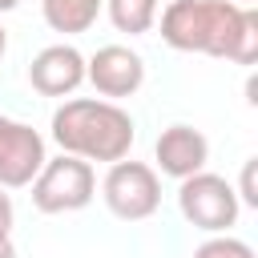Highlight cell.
<instances>
[{
    "instance_id": "6da1fadb",
    "label": "cell",
    "mask_w": 258,
    "mask_h": 258,
    "mask_svg": "<svg viewBox=\"0 0 258 258\" xmlns=\"http://www.w3.org/2000/svg\"><path fill=\"white\" fill-rule=\"evenodd\" d=\"M161 40L177 52H202L234 64L258 60V12L234 0H169Z\"/></svg>"
},
{
    "instance_id": "7a4b0ae2",
    "label": "cell",
    "mask_w": 258,
    "mask_h": 258,
    "mask_svg": "<svg viewBox=\"0 0 258 258\" xmlns=\"http://www.w3.org/2000/svg\"><path fill=\"white\" fill-rule=\"evenodd\" d=\"M52 141L60 153L81 157V161H125L137 125L117 101H97V97H73L52 113Z\"/></svg>"
},
{
    "instance_id": "3957f363",
    "label": "cell",
    "mask_w": 258,
    "mask_h": 258,
    "mask_svg": "<svg viewBox=\"0 0 258 258\" xmlns=\"http://www.w3.org/2000/svg\"><path fill=\"white\" fill-rule=\"evenodd\" d=\"M97 194V173L89 161L81 157H48L40 165V173L32 177V206L40 214H73L85 210Z\"/></svg>"
},
{
    "instance_id": "277c9868",
    "label": "cell",
    "mask_w": 258,
    "mask_h": 258,
    "mask_svg": "<svg viewBox=\"0 0 258 258\" xmlns=\"http://www.w3.org/2000/svg\"><path fill=\"white\" fill-rule=\"evenodd\" d=\"M177 210H181V218L194 230H202V234H226L238 222L242 202H238V189L226 177L202 169V173H194V177H185L177 185Z\"/></svg>"
},
{
    "instance_id": "5b68a950",
    "label": "cell",
    "mask_w": 258,
    "mask_h": 258,
    "mask_svg": "<svg viewBox=\"0 0 258 258\" xmlns=\"http://www.w3.org/2000/svg\"><path fill=\"white\" fill-rule=\"evenodd\" d=\"M101 198H105L109 214H117L121 222H145L161 206L157 169L145 161H113L101 181Z\"/></svg>"
},
{
    "instance_id": "8992f818",
    "label": "cell",
    "mask_w": 258,
    "mask_h": 258,
    "mask_svg": "<svg viewBox=\"0 0 258 258\" xmlns=\"http://www.w3.org/2000/svg\"><path fill=\"white\" fill-rule=\"evenodd\" d=\"M44 161V137L24 121L0 117V189L32 185Z\"/></svg>"
},
{
    "instance_id": "52a82bcc",
    "label": "cell",
    "mask_w": 258,
    "mask_h": 258,
    "mask_svg": "<svg viewBox=\"0 0 258 258\" xmlns=\"http://www.w3.org/2000/svg\"><path fill=\"white\" fill-rule=\"evenodd\" d=\"M85 81L101 97L121 101V97H133L145 85V60L129 44H105L85 60Z\"/></svg>"
},
{
    "instance_id": "ba28073f",
    "label": "cell",
    "mask_w": 258,
    "mask_h": 258,
    "mask_svg": "<svg viewBox=\"0 0 258 258\" xmlns=\"http://www.w3.org/2000/svg\"><path fill=\"white\" fill-rule=\"evenodd\" d=\"M153 161H157V169H161L165 177L185 181V177H194V173L206 169V161H210V141H206L202 129L177 121V125L161 129V137L153 141Z\"/></svg>"
},
{
    "instance_id": "9c48e42d",
    "label": "cell",
    "mask_w": 258,
    "mask_h": 258,
    "mask_svg": "<svg viewBox=\"0 0 258 258\" xmlns=\"http://www.w3.org/2000/svg\"><path fill=\"white\" fill-rule=\"evenodd\" d=\"M85 81V56L73 44H48L28 64V85L40 97H69Z\"/></svg>"
},
{
    "instance_id": "30bf717a",
    "label": "cell",
    "mask_w": 258,
    "mask_h": 258,
    "mask_svg": "<svg viewBox=\"0 0 258 258\" xmlns=\"http://www.w3.org/2000/svg\"><path fill=\"white\" fill-rule=\"evenodd\" d=\"M105 0H40V16L52 32H64V36H77V32H89L101 16Z\"/></svg>"
},
{
    "instance_id": "8fae6325",
    "label": "cell",
    "mask_w": 258,
    "mask_h": 258,
    "mask_svg": "<svg viewBox=\"0 0 258 258\" xmlns=\"http://www.w3.org/2000/svg\"><path fill=\"white\" fill-rule=\"evenodd\" d=\"M105 12H109V20H113L117 32L141 36L157 20V0H105Z\"/></svg>"
},
{
    "instance_id": "7c38bea8",
    "label": "cell",
    "mask_w": 258,
    "mask_h": 258,
    "mask_svg": "<svg viewBox=\"0 0 258 258\" xmlns=\"http://www.w3.org/2000/svg\"><path fill=\"white\" fill-rule=\"evenodd\" d=\"M194 258H254V250H250L242 238H230V234H210V238L194 250Z\"/></svg>"
},
{
    "instance_id": "4fadbf2b",
    "label": "cell",
    "mask_w": 258,
    "mask_h": 258,
    "mask_svg": "<svg viewBox=\"0 0 258 258\" xmlns=\"http://www.w3.org/2000/svg\"><path fill=\"white\" fill-rule=\"evenodd\" d=\"M242 198H246V206H258V194H254V157L242 165Z\"/></svg>"
},
{
    "instance_id": "5bb4252c",
    "label": "cell",
    "mask_w": 258,
    "mask_h": 258,
    "mask_svg": "<svg viewBox=\"0 0 258 258\" xmlns=\"http://www.w3.org/2000/svg\"><path fill=\"white\" fill-rule=\"evenodd\" d=\"M12 218H16V210H12V198L0 189V238H8V234H12Z\"/></svg>"
},
{
    "instance_id": "9a60e30c",
    "label": "cell",
    "mask_w": 258,
    "mask_h": 258,
    "mask_svg": "<svg viewBox=\"0 0 258 258\" xmlns=\"http://www.w3.org/2000/svg\"><path fill=\"white\" fill-rule=\"evenodd\" d=\"M0 258H16V246H12V238H0Z\"/></svg>"
},
{
    "instance_id": "2e32d148",
    "label": "cell",
    "mask_w": 258,
    "mask_h": 258,
    "mask_svg": "<svg viewBox=\"0 0 258 258\" xmlns=\"http://www.w3.org/2000/svg\"><path fill=\"white\" fill-rule=\"evenodd\" d=\"M4 52H8V32H4V24H0V60H4Z\"/></svg>"
},
{
    "instance_id": "e0dca14e",
    "label": "cell",
    "mask_w": 258,
    "mask_h": 258,
    "mask_svg": "<svg viewBox=\"0 0 258 258\" xmlns=\"http://www.w3.org/2000/svg\"><path fill=\"white\" fill-rule=\"evenodd\" d=\"M16 4H20V0H0V12H12Z\"/></svg>"
},
{
    "instance_id": "ac0fdd59",
    "label": "cell",
    "mask_w": 258,
    "mask_h": 258,
    "mask_svg": "<svg viewBox=\"0 0 258 258\" xmlns=\"http://www.w3.org/2000/svg\"><path fill=\"white\" fill-rule=\"evenodd\" d=\"M250 4H254V0H242V8H250Z\"/></svg>"
}]
</instances>
